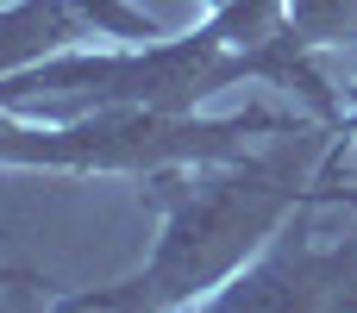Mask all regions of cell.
Listing matches in <instances>:
<instances>
[{
	"instance_id": "3",
	"label": "cell",
	"mask_w": 357,
	"mask_h": 313,
	"mask_svg": "<svg viewBox=\"0 0 357 313\" xmlns=\"http://www.w3.org/2000/svg\"><path fill=\"white\" fill-rule=\"evenodd\" d=\"M88 31H94V19L75 0H13V6H0V82L19 75V69H38L44 56L69 50Z\"/></svg>"
},
{
	"instance_id": "1",
	"label": "cell",
	"mask_w": 357,
	"mask_h": 313,
	"mask_svg": "<svg viewBox=\"0 0 357 313\" xmlns=\"http://www.w3.org/2000/svg\"><path fill=\"white\" fill-rule=\"evenodd\" d=\"M333 132L339 125H320V132L301 125L270 157H226L220 169L195 176L188 188L163 182L157 201L169 207V226H163L151 264L126 289L69 295L56 307L63 313H163L176 301H195V295L220 289L232 270H245L251 251L264 238H276L289 213H307L314 201L320 207H333V201L357 207V188H314L307 182V169H314V157L326 151Z\"/></svg>"
},
{
	"instance_id": "5",
	"label": "cell",
	"mask_w": 357,
	"mask_h": 313,
	"mask_svg": "<svg viewBox=\"0 0 357 313\" xmlns=\"http://www.w3.org/2000/svg\"><path fill=\"white\" fill-rule=\"evenodd\" d=\"M345 132L357 138V88H351V100H345Z\"/></svg>"
},
{
	"instance_id": "2",
	"label": "cell",
	"mask_w": 357,
	"mask_h": 313,
	"mask_svg": "<svg viewBox=\"0 0 357 313\" xmlns=\"http://www.w3.org/2000/svg\"><path fill=\"white\" fill-rule=\"evenodd\" d=\"M201 313H357V232L333 245H314L307 232H282Z\"/></svg>"
},
{
	"instance_id": "4",
	"label": "cell",
	"mask_w": 357,
	"mask_h": 313,
	"mask_svg": "<svg viewBox=\"0 0 357 313\" xmlns=\"http://www.w3.org/2000/svg\"><path fill=\"white\" fill-rule=\"evenodd\" d=\"M0 313H63V307H38V301H31V282H19V289L0 295Z\"/></svg>"
},
{
	"instance_id": "6",
	"label": "cell",
	"mask_w": 357,
	"mask_h": 313,
	"mask_svg": "<svg viewBox=\"0 0 357 313\" xmlns=\"http://www.w3.org/2000/svg\"><path fill=\"white\" fill-rule=\"evenodd\" d=\"M207 6H226V0H207Z\"/></svg>"
}]
</instances>
